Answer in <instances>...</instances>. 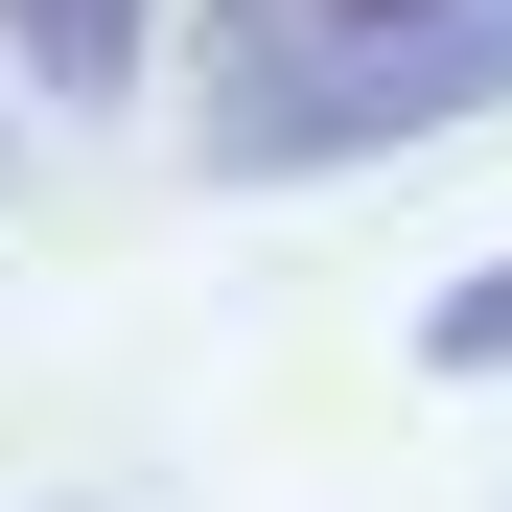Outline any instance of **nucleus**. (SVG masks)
<instances>
[{
	"label": "nucleus",
	"mask_w": 512,
	"mask_h": 512,
	"mask_svg": "<svg viewBox=\"0 0 512 512\" xmlns=\"http://www.w3.org/2000/svg\"><path fill=\"white\" fill-rule=\"evenodd\" d=\"M443 117H512V0H443L396 47H256V94L210 117V163H373V140H443Z\"/></svg>",
	"instance_id": "f257e3e1"
},
{
	"label": "nucleus",
	"mask_w": 512,
	"mask_h": 512,
	"mask_svg": "<svg viewBox=\"0 0 512 512\" xmlns=\"http://www.w3.org/2000/svg\"><path fill=\"white\" fill-rule=\"evenodd\" d=\"M0 47H24L47 94H140V47H163V0H0Z\"/></svg>",
	"instance_id": "f03ea898"
},
{
	"label": "nucleus",
	"mask_w": 512,
	"mask_h": 512,
	"mask_svg": "<svg viewBox=\"0 0 512 512\" xmlns=\"http://www.w3.org/2000/svg\"><path fill=\"white\" fill-rule=\"evenodd\" d=\"M419 373H512V256H466V280L419 303Z\"/></svg>",
	"instance_id": "7ed1b4c3"
},
{
	"label": "nucleus",
	"mask_w": 512,
	"mask_h": 512,
	"mask_svg": "<svg viewBox=\"0 0 512 512\" xmlns=\"http://www.w3.org/2000/svg\"><path fill=\"white\" fill-rule=\"evenodd\" d=\"M303 47H396V24H443V0H280Z\"/></svg>",
	"instance_id": "20e7f679"
}]
</instances>
